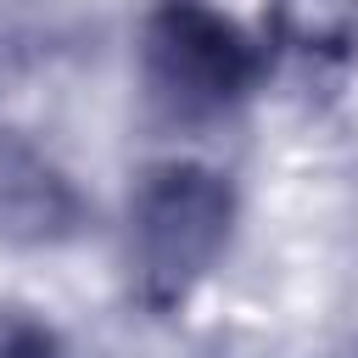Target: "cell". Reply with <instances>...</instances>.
<instances>
[{"label": "cell", "instance_id": "3", "mask_svg": "<svg viewBox=\"0 0 358 358\" xmlns=\"http://www.w3.org/2000/svg\"><path fill=\"white\" fill-rule=\"evenodd\" d=\"M0 358H62L56 336L28 313H0Z\"/></svg>", "mask_w": 358, "mask_h": 358}, {"label": "cell", "instance_id": "1", "mask_svg": "<svg viewBox=\"0 0 358 358\" xmlns=\"http://www.w3.org/2000/svg\"><path fill=\"white\" fill-rule=\"evenodd\" d=\"M229 185L196 162L151 168L129 201V263L151 302L185 296L229 241Z\"/></svg>", "mask_w": 358, "mask_h": 358}, {"label": "cell", "instance_id": "2", "mask_svg": "<svg viewBox=\"0 0 358 358\" xmlns=\"http://www.w3.org/2000/svg\"><path fill=\"white\" fill-rule=\"evenodd\" d=\"M140 67H145L151 101L168 106L173 117H218L224 106H235L252 90L257 50L213 6H201V0H168L145 22Z\"/></svg>", "mask_w": 358, "mask_h": 358}]
</instances>
